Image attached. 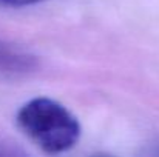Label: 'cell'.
<instances>
[{"mask_svg":"<svg viewBox=\"0 0 159 157\" xmlns=\"http://www.w3.org/2000/svg\"><path fill=\"white\" fill-rule=\"evenodd\" d=\"M39 62L31 52L0 40V76L23 77L33 74Z\"/></svg>","mask_w":159,"mask_h":157,"instance_id":"obj_2","label":"cell"},{"mask_svg":"<svg viewBox=\"0 0 159 157\" xmlns=\"http://www.w3.org/2000/svg\"><path fill=\"white\" fill-rule=\"evenodd\" d=\"M17 125L42 151L59 154L71 150L80 137L77 119L59 102L37 97L17 112Z\"/></svg>","mask_w":159,"mask_h":157,"instance_id":"obj_1","label":"cell"},{"mask_svg":"<svg viewBox=\"0 0 159 157\" xmlns=\"http://www.w3.org/2000/svg\"><path fill=\"white\" fill-rule=\"evenodd\" d=\"M45 0H0L2 8H23V6H31L42 3Z\"/></svg>","mask_w":159,"mask_h":157,"instance_id":"obj_3","label":"cell"},{"mask_svg":"<svg viewBox=\"0 0 159 157\" xmlns=\"http://www.w3.org/2000/svg\"><path fill=\"white\" fill-rule=\"evenodd\" d=\"M0 154H3V151H2V150H0Z\"/></svg>","mask_w":159,"mask_h":157,"instance_id":"obj_4","label":"cell"}]
</instances>
